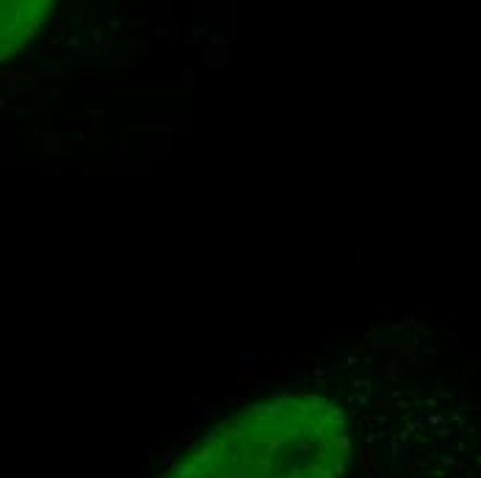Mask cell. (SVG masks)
Wrapping results in <instances>:
<instances>
[{"label":"cell","mask_w":481,"mask_h":478,"mask_svg":"<svg viewBox=\"0 0 481 478\" xmlns=\"http://www.w3.org/2000/svg\"><path fill=\"white\" fill-rule=\"evenodd\" d=\"M343 415L313 396L255 404L197 442L166 478H340Z\"/></svg>","instance_id":"6da1fadb"},{"label":"cell","mask_w":481,"mask_h":478,"mask_svg":"<svg viewBox=\"0 0 481 478\" xmlns=\"http://www.w3.org/2000/svg\"><path fill=\"white\" fill-rule=\"evenodd\" d=\"M47 3H0V58H6L23 39L34 36Z\"/></svg>","instance_id":"7a4b0ae2"}]
</instances>
